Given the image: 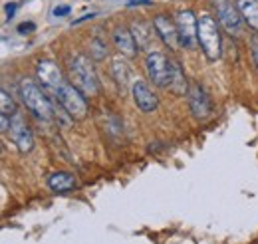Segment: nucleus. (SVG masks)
<instances>
[{
	"label": "nucleus",
	"mask_w": 258,
	"mask_h": 244,
	"mask_svg": "<svg viewBox=\"0 0 258 244\" xmlns=\"http://www.w3.org/2000/svg\"><path fill=\"white\" fill-rule=\"evenodd\" d=\"M175 24L179 30V38H181V46L187 50H193L199 44V18H195L191 10H183L175 16Z\"/></svg>",
	"instance_id": "423d86ee"
},
{
	"label": "nucleus",
	"mask_w": 258,
	"mask_h": 244,
	"mask_svg": "<svg viewBox=\"0 0 258 244\" xmlns=\"http://www.w3.org/2000/svg\"><path fill=\"white\" fill-rule=\"evenodd\" d=\"M250 52H252V62H254V68L258 72V36H252V40H250Z\"/></svg>",
	"instance_id": "412c9836"
},
{
	"label": "nucleus",
	"mask_w": 258,
	"mask_h": 244,
	"mask_svg": "<svg viewBox=\"0 0 258 244\" xmlns=\"http://www.w3.org/2000/svg\"><path fill=\"white\" fill-rule=\"evenodd\" d=\"M10 125H12V117H10V115L0 113V131H2V133H6V131L10 129Z\"/></svg>",
	"instance_id": "4be33fe9"
},
{
	"label": "nucleus",
	"mask_w": 258,
	"mask_h": 244,
	"mask_svg": "<svg viewBox=\"0 0 258 244\" xmlns=\"http://www.w3.org/2000/svg\"><path fill=\"white\" fill-rule=\"evenodd\" d=\"M0 113H4V115H14V113H18L16 111V103H14V99H12V95L6 92V90H2L0 92Z\"/></svg>",
	"instance_id": "6ab92c4d"
},
{
	"label": "nucleus",
	"mask_w": 258,
	"mask_h": 244,
	"mask_svg": "<svg viewBox=\"0 0 258 244\" xmlns=\"http://www.w3.org/2000/svg\"><path fill=\"white\" fill-rule=\"evenodd\" d=\"M236 8L242 20L254 32H258V0H236Z\"/></svg>",
	"instance_id": "dca6fc26"
},
{
	"label": "nucleus",
	"mask_w": 258,
	"mask_h": 244,
	"mask_svg": "<svg viewBox=\"0 0 258 244\" xmlns=\"http://www.w3.org/2000/svg\"><path fill=\"white\" fill-rule=\"evenodd\" d=\"M113 44H115V48H117L123 56H127V58H133V56L137 54V50H139L137 44H135V38H133L131 30L123 28V26H119V28L113 30Z\"/></svg>",
	"instance_id": "2eb2a0df"
},
{
	"label": "nucleus",
	"mask_w": 258,
	"mask_h": 244,
	"mask_svg": "<svg viewBox=\"0 0 258 244\" xmlns=\"http://www.w3.org/2000/svg\"><path fill=\"white\" fill-rule=\"evenodd\" d=\"M145 70L149 74V80L159 86V88H167L169 82V60L163 56L161 52H149L145 58Z\"/></svg>",
	"instance_id": "6e6552de"
},
{
	"label": "nucleus",
	"mask_w": 258,
	"mask_h": 244,
	"mask_svg": "<svg viewBox=\"0 0 258 244\" xmlns=\"http://www.w3.org/2000/svg\"><path fill=\"white\" fill-rule=\"evenodd\" d=\"M36 74H38V80L42 82L44 88H48L50 92H58L62 86H64V76L60 72V68L54 64L52 60H40L36 66Z\"/></svg>",
	"instance_id": "9d476101"
},
{
	"label": "nucleus",
	"mask_w": 258,
	"mask_h": 244,
	"mask_svg": "<svg viewBox=\"0 0 258 244\" xmlns=\"http://www.w3.org/2000/svg\"><path fill=\"white\" fill-rule=\"evenodd\" d=\"M48 185H50V189H52L54 193H68V191L76 189L78 183H76L74 175H70V173H66V171H58V173H52V175H50Z\"/></svg>",
	"instance_id": "f3484780"
},
{
	"label": "nucleus",
	"mask_w": 258,
	"mask_h": 244,
	"mask_svg": "<svg viewBox=\"0 0 258 244\" xmlns=\"http://www.w3.org/2000/svg\"><path fill=\"white\" fill-rule=\"evenodd\" d=\"M153 26H155V30L159 34V40L163 44H167L171 50L181 48V38H179V30H177L175 20H171L167 14H157L153 18Z\"/></svg>",
	"instance_id": "f8f14e48"
},
{
	"label": "nucleus",
	"mask_w": 258,
	"mask_h": 244,
	"mask_svg": "<svg viewBox=\"0 0 258 244\" xmlns=\"http://www.w3.org/2000/svg\"><path fill=\"white\" fill-rule=\"evenodd\" d=\"M213 6H215L219 24L230 36H238L242 32V16H240L236 4H232L230 0H213Z\"/></svg>",
	"instance_id": "39448f33"
},
{
	"label": "nucleus",
	"mask_w": 258,
	"mask_h": 244,
	"mask_svg": "<svg viewBox=\"0 0 258 244\" xmlns=\"http://www.w3.org/2000/svg\"><path fill=\"white\" fill-rule=\"evenodd\" d=\"M58 103L64 107V111L72 119H84L88 115V103L84 93L80 92L74 84H64L58 92H56Z\"/></svg>",
	"instance_id": "20e7f679"
},
{
	"label": "nucleus",
	"mask_w": 258,
	"mask_h": 244,
	"mask_svg": "<svg viewBox=\"0 0 258 244\" xmlns=\"http://www.w3.org/2000/svg\"><path fill=\"white\" fill-rule=\"evenodd\" d=\"M131 34L135 38V44L139 50H145V52H157V38L159 34L155 30L153 24H147V22H133L131 24Z\"/></svg>",
	"instance_id": "9b49d317"
},
{
	"label": "nucleus",
	"mask_w": 258,
	"mask_h": 244,
	"mask_svg": "<svg viewBox=\"0 0 258 244\" xmlns=\"http://www.w3.org/2000/svg\"><path fill=\"white\" fill-rule=\"evenodd\" d=\"M90 56L94 58V60H103L105 56H107V50H105V44L99 40V38H94V40H90Z\"/></svg>",
	"instance_id": "aec40b11"
},
{
	"label": "nucleus",
	"mask_w": 258,
	"mask_h": 244,
	"mask_svg": "<svg viewBox=\"0 0 258 244\" xmlns=\"http://www.w3.org/2000/svg\"><path fill=\"white\" fill-rule=\"evenodd\" d=\"M167 88L175 95H185V93L189 92L185 72H183L181 64L177 60H169V82H167Z\"/></svg>",
	"instance_id": "4468645a"
},
{
	"label": "nucleus",
	"mask_w": 258,
	"mask_h": 244,
	"mask_svg": "<svg viewBox=\"0 0 258 244\" xmlns=\"http://www.w3.org/2000/svg\"><path fill=\"white\" fill-rule=\"evenodd\" d=\"M131 95H133V101L135 105L143 111V113H151L157 109L159 101H157V95L149 90V86L143 82V80H133L131 84Z\"/></svg>",
	"instance_id": "ddd939ff"
},
{
	"label": "nucleus",
	"mask_w": 258,
	"mask_h": 244,
	"mask_svg": "<svg viewBox=\"0 0 258 244\" xmlns=\"http://www.w3.org/2000/svg\"><path fill=\"white\" fill-rule=\"evenodd\" d=\"M70 12V6H58L56 10H54V14L56 16H60V14H68Z\"/></svg>",
	"instance_id": "5701e85b"
},
{
	"label": "nucleus",
	"mask_w": 258,
	"mask_h": 244,
	"mask_svg": "<svg viewBox=\"0 0 258 244\" xmlns=\"http://www.w3.org/2000/svg\"><path fill=\"white\" fill-rule=\"evenodd\" d=\"M187 99H189V109L193 113L195 119L199 121H205L213 115V103L209 99L207 92L199 86V84H193L189 86V92H187Z\"/></svg>",
	"instance_id": "0eeeda50"
},
{
	"label": "nucleus",
	"mask_w": 258,
	"mask_h": 244,
	"mask_svg": "<svg viewBox=\"0 0 258 244\" xmlns=\"http://www.w3.org/2000/svg\"><path fill=\"white\" fill-rule=\"evenodd\" d=\"M26 30H34V24H22V26L18 28V32H20V34H28Z\"/></svg>",
	"instance_id": "b1692460"
},
{
	"label": "nucleus",
	"mask_w": 258,
	"mask_h": 244,
	"mask_svg": "<svg viewBox=\"0 0 258 244\" xmlns=\"http://www.w3.org/2000/svg\"><path fill=\"white\" fill-rule=\"evenodd\" d=\"M14 4H6V14H8V18H12V14H14Z\"/></svg>",
	"instance_id": "393cba45"
},
{
	"label": "nucleus",
	"mask_w": 258,
	"mask_h": 244,
	"mask_svg": "<svg viewBox=\"0 0 258 244\" xmlns=\"http://www.w3.org/2000/svg\"><path fill=\"white\" fill-rule=\"evenodd\" d=\"M111 74H113L115 82H117L121 88H125L129 84V80H131V70H129L127 62L121 60V58H115V60H113V64H111Z\"/></svg>",
	"instance_id": "a211bd4d"
},
{
	"label": "nucleus",
	"mask_w": 258,
	"mask_h": 244,
	"mask_svg": "<svg viewBox=\"0 0 258 244\" xmlns=\"http://www.w3.org/2000/svg\"><path fill=\"white\" fill-rule=\"evenodd\" d=\"M20 93H22V101L24 105L32 111L36 117L50 121L54 117V105L48 99V95L42 92V88L32 82V80H22L20 84Z\"/></svg>",
	"instance_id": "f03ea898"
},
{
	"label": "nucleus",
	"mask_w": 258,
	"mask_h": 244,
	"mask_svg": "<svg viewBox=\"0 0 258 244\" xmlns=\"http://www.w3.org/2000/svg\"><path fill=\"white\" fill-rule=\"evenodd\" d=\"M199 44L205 52V56L211 62H217L223 54V40L221 30L217 26V20L209 14H203L199 18Z\"/></svg>",
	"instance_id": "7ed1b4c3"
},
{
	"label": "nucleus",
	"mask_w": 258,
	"mask_h": 244,
	"mask_svg": "<svg viewBox=\"0 0 258 244\" xmlns=\"http://www.w3.org/2000/svg\"><path fill=\"white\" fill-rule=\"evenodd\" d=\"M10 139L14 141V145L18 147L20 153H30L34 147V135L26 121L22 119L20 113L12 115V125H10Z\"/></svg>",
	"instance_id": "1a4fd4ad"
},
{
	"label": "nucleus",
	"mask_w": 258,
	"mask_h": 244,
	"mask_svg": "<svg viewBox=\"0 0 258 244\" xmlns=\"http://www.w3.org/2000/svg\"><path fill=\"white\" fill-rule=\"evenodd\" d=\"M70 78H72V84L84 93V95H96L97 93V76L94 72V66L92 62L88 60L84 54H76L70 64Z\"/></svg>",
	"instance_id": "f257e3e1"
}]
</instances>
